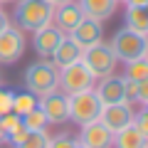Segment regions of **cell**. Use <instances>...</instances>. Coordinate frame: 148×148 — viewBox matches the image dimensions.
Here are the masks:
<instances>
[{"label":"cell","mask_w":148,"mask_h":148,"mask_svg":"<svg viewBox=\"0 0 148 148\" xmlns=\"http://www.w3.org/2000/svg\"><path fill=\"white\" fill-rule=\"evenodd\" d=\"M52 12H54V5L49 0H17L15 20L20 22L22 30L37 32L40 27L52 22Z\"/></svg>","instance_id":"cell-1"},{"label":"cell","mask_w":148,"mask_h":148,"mask_svg":"<svg viewBox=\"0 0 148 148\" xmlns=\"http://www.w3.org/2000/svg\"><path fill=\"white\" fill-rule=\"evenodd\" d=\"M25 86L37 99L59 86V67L54 62H35L25 72Z\"/></svg>","instance_id":"cell-2"},{"label":"cell","mask_w":148,"mask_h":148,"mask_svg":"<svg viewBox=\"0 0 148 148\" xmlns=\"http://www.w3.org/2000/svg\"><path fill=\"white\" fill-rule=\"evenodd\" d=\"M82 62H84V67L94 74V79H104V77L114 74L119 59H116V54H114V49L106 42L99 40V42H94V45H89V47L82 49Z\"/></svg>","instance_id":"cell-3"},{"label":"cell","mask_w":148,"mask_h":148,"mask_svg":"<svg viewBox=\"0 0 148 148\" xmlns=\"http://www.w3.org/2000/svg\"><path fill=\"white\" fill-rule=\"evenodd\" d=\"M109 47L114 49L116 59H121V62H133V59L146 57L148 35H138V32L123 27V30H119L116 35H114V40L109 42Z\"/></svg>","instance_id":"cell-4"},{"label":"cell","mask_w":148,"mask_h":148,"mask_svg":"<svg viewBox=\"0 0 148 148\" xmlns=\"http://www.w3.org/2000/svg\"><path fill=\"white\" fill-rule=\"evenodd\" d=\"M69 101V119L77 121L79 126L84 123H91L99 119V111H101V101L96 96L94 89H86V91H77V94H69L67 96Z\"/></svg>","instance_id":"cell-5"},{"label":"cell","mask_w":148,"mask_h":148,"mask_svg":"<svg viewBox=\"0 0 148 148\" xmlns=\"http://www.w3.org/2000/svg\"><path fill=\"white\" fill-rule=\"evenodd\" d=\"M94 82H96L94 74L84 67L82 59H77V62H72V64L59 69V86L57 89L69 96V94H77V91L94 89Z\"/></svg>","instance_id":"cell-6"},{"label":"cell","mask_w":148,"mask_h":148,"mask_svg":"<svg viewBox=\"0 0 148 148\" xmlns=\"http://www.w3.org/2000/svg\"><path fill=\"white\" fill-rule=\"evenodd\" d=\"M99 121L109 128L111 133H119L121 128L131 126L133 123V109L126 101H119V104H104L99 111Z\"/></svg>","instance_id":"cell-7"},{"label":"cell","mask_w":148,"mask_h":148,"mask_svg":"<svg viewBox=\"0 0 148 148\" xmlns=\"http://www.w3.org/2000/svg\"><path fill=\"white\" fill-rule=\"evenodd\" d=\"M37 106L42 109L47 123H62L69 119V101H67V94H62L59 89L49 91V94L40 96L37 99Z\"/></svg>","instance_id":"cell-8"},{"label":"cell","mask_w":148,"mask_h":148,"mask_svg":"<svg viewBox=\"0 0 148 148\" xmlns=\"http://www.w3.org/2000/svg\"><path fill=\"white\" fill-rule=\"evenodd\" d=\"M77 146L79 148H114V133L96 119V121L82 126V133H79V138H77Z\"/></svg>","instance_id":"cell-9"},{"label":"cell","mask_w":148,"mask_h":148,"mask_svg":"<svg viewBox=\"0 0 148 148\" xmlns=\"http://www.w3.org/2000/svg\"><path fill=\"white\" fill-rule=\"evenodd\" d=\"M22 52H25V37H22L20 27L8 25L0 32V62L12 64L22 57Z\"/></svg>","instance_id":"cell-10"},{"label":"cell","mask_w":148,"mask_h":148,"mask_svg":"<svg viewBox=\"0 0 148 148\" xmlns=\"http://www.w3.org/2000/svg\"><path fill=\"white\" fill-rule=\"evenodd\" d=\"M52 20H54V27H57L62 35H69L74 27H77L82 20H84V15H82L79 5H77L74 0H69V3H62V5H57V10L52 12Z\"/></svg>","instance_id":"cell-11"},{"label":"cell","mask_w":148,"mask_h":148,"mask_svg":"<svg viewBox=\"0 0 148 148\" xmlns=\"http://www.w3.org/2000/svg\"><path fill=\"white\" fill-rule=\"evenodd\" d=\"M62 32L57 30V27L49 22V25H45V27H40V30L35 32V52L40 54V57H45V59H49L52 57V52L57 49V45L62 42Z\"/></svg>","instance_id":"cell-12"},{"label":"cell","mask_w":148,"mask_h":148,"mask_svg":"<svg viewBox=\"0 0 148 148\" xmlns=\"http://www.w3.org/2000/svg\"><path fill=\"white\" fill-rule=\"evenodd\" d=\"M101 35H104V27H101V22H99V20H89V17H84L79 25L69 32V37H72V40L79 45L82 49L89 47V45H94V42H99Z\"/></svg>","instance_id":"cell-13"},{"label":"cell","mask_w":148,"mask_h":148,"mask_svg":"<svg viewBox=\"0 0 148 148\" xmlns=\"http://www.w3.org/2000/svg\"><path fill=\"white\" fill-rule=\"evenodd\" d=\"M82 10V15L89 17V20H109L114 12H116V5H119V0H79L77 3Z\"/></svg>","instance_id":"cell-14"},{"label":"cell","mask_w":148,"mask_h":148,"mask_svg":"<svg viewBox=\"0 0 148 148\" xmlns=\"http://www.w3.org/2000/svg\"><path fill=\"white\" fill-rule=\"evenodd\" d=\"M96 96H99L101 104H119L123 101V77H104L99 82V89H96Z\"/></svg>","instance_id":"cell-15"},{"label":"cell","mask_w":148,"mask_h":148,"mask_svg":"<svg viewBox=\"0 0 148 148\" xmlns=\"http://www.w3.org/2000/svg\"><path fill=\"white\" fill-rule=\"evenodd\" d=\"M49 59H52V62L62 69V67H67V64L82 59V47L74 42L72 37H62V42L57 45V49L52 52V57H49Z\"/></svg>","instance_id":"cell-16"},{"label":"cell","mask_w":148,"mask_h":148,"mask_svg":"<svg viewBox=\"0 0 148 148\" xmlns=\"http://www.w3.org/2000/svg\"><path fill=\"white\" fill-rule=\"evenodd\" d=\"M146 143H148V138L141 136L133 123L121 128L119 133H114V148H146Z\"/></svg>","instance_id":"cell-17"},{"label":"cell","mask_w":148,"mask_h":148,"mask_svg":"<svg viewBox=\"0 0 148 148\" xmlns=\"http://www.w3.org/2000/svg\"><path fill=\"white\" fill-rule=\"evenodd\" d=\"M126 27L138 35H148V5H128L126 8Z\"/></svg>","instance_id":"cell-18"},{"label":"cell","mask_w":148,"mask_h":148,"mask_svg":"<svg viewBox=\"0 0 148 148\" xmlns=\"http://www.w3.org/2000/svg\"><path fill=\"white\" fill-rule=\"evenodd\" d=\"M37 106V96L35 94H30V91H22V94H15L12 96V114H17V116H25L27 111H32Z\"/></svg>","instance_id":"cell-19"},{"label":"cell","mask_w":148,"mask_h":148,"mask_svg":"<svg viewBox=\"0 0 148 148\" xmlns=\"http://www.w3.org/2000/svg\"><path fill=\"white\" fill-rule=\"evenodd\" d=\"M47 146H49V136L42 128V131H27V136L15 148H47Z\"/></svg>","instance_id":"cell-20"},{"label":"cell","mask_w":148,"mask_h":148,"mask_svg":"<svg viewBox=\"0 0 148 148\" xmlns=\"http://www.w3.org/2000/svg\"><path fill=\"white\" fill-rule=\"evenodd\" d=\"M123 77H128V79L133 82H141L148 77V59L141 57V59H133V62H126V74Z\"/></svg>","instance_id":"cell-21"},{"label":"cell","mask_w":148,"mask_h":148,"mask_svg":"<svg viewBox=\"0 0 148 148\" xmlns=\"http://www.w3.org/2000/svg\"><path fill=\"white\" fill-rule=\"evenodd\" d=\"M22 123H25L30 131H42V128L47 126V119H45L42 109H40V106H35L32 111H27L25 116H22Z\"/></svg>","instance_id":"cell-22"},{"label":"cell","mask_w":148,"mask_h":148,"mask_svg":"<svg viewBox=\"0 0 148 148\" xmlns=\"http://www.w3.org/2000/svg\"><path fill=\"white\" fill-rule=\"evenodd\" d=\"M136 96H138V82L123 77V101H126V104H133Z\"/></svg>","instance_id":"cell-23"},{"label":"cell","mask_w":148,"mask_h":148,"mask_svg":"<svg viewBox=\"0 0 148 148\" xmlns=\"http://www.w3.org/2000/svg\"><path fill=\"white\" fill-rule=\"evenodd\" d=\"M47 148H79V146H77V138H72V136H54V138H49Z\"/></svg>","instance_id":"cell-24"},{"label":"cell","mask_w":148,"mask_h":148,"mask_svg":"<svg viewBox=\"0 0 148 148\" xmlns=\"http://www.w3.org/2000/svg\"><path fill=\"white\" fill-rule=\"evenodd\" d=\"M27 131H30V128H27V126H25V123H22V119H20V123H17V126H15V128H12V131H10V133H8V141H10V143H12V146H17V143H20V141H22V138H25V136H27Z\"/></svg>","instance_id":"cell-25"},{"label":"cell","mask_w":148,"mask_h":148,"mask_svg":"<svg viewBox=\"0 0 148 148\" xmlns=\"http://www.w3.org/2000/svg\"><path fill=\"white\" fill-rule=\"evenodd\" d=\"M133 126L138 128V133H141V136L148 138V109H143L138 116L133 114Z\"/></svg>","instance_id":"cell-26"},{"label":"cell","mask_w":148,"mask_h":148,"mask_svg":"<svg viewBox=\"0 0 148 148\" xmlns=\"http://www.w3.org/2000/svg\"><path fill=\"white\" fill-rule=\"evenodd\" d=\"M12 96H15V91L0 89V116H3V114H8V111L12 109Z\"/></svg>","instance_id":"cell-27"},{"label":"cell","mask_w":148,"mask_h":148,"mask_svg":"<svg viewBox=\"0 0 148 148\" xmlns=\"http://www.w3.org/2000/svg\"><path fill=\"white\" fill-rule=\"evenodd\" d=\"M136 101H141L143 106L148 104V77L138 82V96H136Z\"/></svg>","instance_id":"cell-28"},{"label":"cell","mask_w":148,"mask_h":148,"mask_svg":"<svg viewBox=\"0 0 148 148\" xmlns=\"http://www.w3.org/2000/svg\"><path fill=\"white\" fill-rule=\"evenodd\" d=\"M8 25H10V22H8V15H5V12H3V10H0V32L5 30Z\"/></svg>","instance_id":"cell-29"},{"label":"cell","mask_w":148,"mask_h":148,"mask_svg":"<svg viewBox=\"0 0 148 148\" xmlns=\"http://www.w3.org/2000/svg\"><path fill=\"white\" fill-rule=\"evenodd\" d=\"M126 5H148V0H123Z\"/></svg>","instance_id":"cell-30"},{"label":"cell","mask_w":148,"mask_h":148,"mask_svg":"<svg viewBox=\"0 0 148 148\" xmlns=\"http://www.w3.org/2000/svg\"><path fill=\"white\" fill-rule=\"evenodd\" d=\"M49 3H52V5L57 8V5H62V3H69V0H49Z\"/></svg>","instance_id":"cell-31"},{"label":"cell","mask_w":148,"mask_h":148,"mask_svg":"<svg viewBox=\"0 0 148 148\" xmlns=\"http://www.w3.org/2000/svg\"><path fill=\"white\" fill-rule=\"evenodd\" d=\"M0 3H17V0H0Z\"/></svg>","instance_id":"cell-32"},{"label":"cell","mask_w":148,"mask_h":148,"mask_svg":"<svg viewBox=\"0 0 148 148\" xmlns=\"http://www.w3.org/2000/svg\"><path fill=\"white\" fill-rule=\"evenodd\" d=\"M146 59H148V49H146Z\"/></svg>","instance_id":"cell-33"},{"label":"cell","mask_w":148,"mask_h":148,"mask_svg":"<svg viewBox=\"0 0 148 148\" xmlns=\"http://www.w3.org/2000/svg\"><path fill=\"white\" fill-rule=\"evenodd\" d=\"M119 3H123V0H119Z\"/></svg>","instance_id":"cell-34"},{"label":"cell","mask_w":148,"mask_h":148,"mask_svg":"<svg viewBox=\"0 0 148 148\" xmlns=\"http://www.w3.org/2000/svg\"><path fill=\"white\" fill-rule=\"evenodd\" d=\"M146 148H148V143H146Z\"/></svg>","instance_id":"cell-35"}]
</instances>
